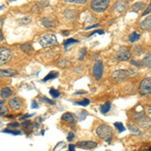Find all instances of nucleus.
Returning <instances> with one entry per match:
<instances>
[{
  "label": "nucleus",
  "instance_id": "nucleus-9",
  "mask_svg": "<svg viewBox=\"0 0 151 151\" xmlns=\"http://www.w3.org/2000/svg\"><path fill=\"white\" fill-rule=\"evenodd\" d=\"M41 23L42 25L45 26V28H50V29H52V28H55L58 25V21L53 16H45L41 19Z\"/></svg>",
  "mask_w": 151,
  "mask_h": 151
},
{
  "label": "nucleus",
  "instance_id": "nucleus-15",
  "mask_svg": "<svg viewBox=\"0 0 151 151\" xmlns=\"http://www.w3.org/2000/svg\"><path fill=\"white\" fill-rule=\"evenodd\" d=\"M65 17L67 19L68 21H74L76 17L78 15V12L75 10V9H72V8H69L65 11Z\"/></svg>",
  "mask_w": 151,
  "mask_h": 151
},
{
  "label": "nucleus",
  "instance_id": "nucleus-4",
  "mask_svg": "<svg viewBox=\"0 0 151 151\" xmlns=\"http://www.w3.org/2000/svg\"><path fill=\"white\" fill-rule=\"evenodd\" d=\"M115 58L118 60H122V62H126L129 60V58H131V52L129 50L128 47H121L118 50L115 52Z\"/></svg>",
  "mask_w": 151,
  "mask_h": 151
},
{
  "label": "nucleus",
  "instance_id": "nucleus-26",
  "mask_svg": "<svg viewBox=\"0 0 151 151\" xmlns=\"http://www.w3.org/2000/svg\"><path fill=\"white\" fill-rule=\"evenodd\" d=\"M133 50L136 55H141L144 52V48H143L142 45H135V47H133Z\"/></svg>",
  "mask_w": 151,
  "mask_h": 151
},
{
  "label": "nucleus",
  "instance_id": "nucleus-51",
  "mask_svg": "<svg viewBox=\"0 0 151 151\" xmlns=\"http://www.w3.org/2000/svg\"><path fill=\"white\" fill-rule=\"evenodd\" d=\"M77 94H86V92H77Z\"/></svg>",
  "mask_w": 151,
  "mask_h": 151
},
{
  "label": "nucleus",
  "instance_id": "nucleus-23",
  "mask_svg": "<svg viewBox=\"0 0 151 151\" xmlns=\"http://www.w3.org/2000/svg\"><path fill=\"white\" fill-rule=\"evenodd\" d=\"M58 75H60L58 74V72H50V74H47L45 78H43L42 81L47 82V81H50V80H53V79H55V78H58Z\"/></svg>",
  "mask_w": 151,
  "mask_h": 151
},
{
  "label": "nucleus",
  "instance_id": "nucleus-19",
  "mask_svg": "<svg viewBox=\"0 0 151 151\" xmlns=\"http://www.w3.org/2000/svg\"><path fill=\"white\" fill-rule=\"evenodd\" d=\"M146 2L144 1H138V2H136V3H134L133 5H132V8L134 9V11H141V10H143V9L146 7Z\"/></svg>",
  "mask_w": 151,
  "mask_h": 151
},
{
  "label": "nucleus",
  "instance_id": "nucleus-40",
  "mask_svg": "<svg viewBox=\"0 0 151 151\" xmlns=\"http://www.w3.org/2000/svg\"><path fill=\"white\" fill-rule=\"evenodd\" d=\"M37 5L38 6H48L50 5V2L48 1H40V2H37Z\"/></svg>",
  "mask_w": 151,
  "mask_h": 151
},
{
  "label": "nucleus",
  "instance_id": "nucleus-50",
  "mask_svg": "<svg viewBox=\"0 0 151 151\" xmlns=\"http://www.w3.org/2000/svg\"><path fill=\"white\" fill-rule=\"evenodd\" d=\"M148 110H149L150 114H151V103H150V105H149V107H148Z\"/></svg>",
  "mask_w": 151,
  "mask_h": 151
},
{
  "label": "nucleus",
  "instance_id": "nucleus-10",
  "mask_svg": "<svg viewBox=\"0 0 151 151\" xmlns=\"http://www.w3.org/2000/svg\"><path fill=\"white\" fill-rule=\"evenodd\" d=\"M134 119H135L136 122H138V124H139L142 128H147L148 126H149L150 120L145 114H143V113L137 114V115L134 116Z\"/></svg>",
  "mask_w": 151,
  "mask_h": 151
},
{
  "label": "nucleus",
  "instance_id": "nucleus-28",
  "mask_svg": "<svg viewBox=\"0 0 151 151\" xmlns=\"http://www.w3.org/2000/svg\"><path fill=\"white\" fill-rule=\"evenodd\" d=\"M3 133H8V134H12V135H21V131H18V130H10V129H4L2 130Z\"/></svg>",
  "mask_w": 151,
  "mask_h": 151
},
{
  "label": "nucleus",
  "instance_id": "nucleus-35",
  "mask_svg": "<svg viewBox=\"0 0 151 151\" xmlns=\"http://www.w3.org/2000/svg\"><path fill=\"white\" fill-rule=\"evenodd\" d=\"M86 53H87V48H86V47L82 48V50H81V52H80V55H79V60H84V58H85V55H86Z\"/></svg>",
  "mask_w": 151,
  "mask_h": 151
},
{
  "label": "nucleus",
  "instance_id": "nucleus-24",
  "mask_svg": "<svg viewBox=\"0 0 151 151\" xmlns=\"http://www.w3.org/2000/svg\"><path fill=\"white\" fill-rule=\"evenodd\" d=\"M110 109H111V103L108 101V102H106L104 105H102L101 108H100V111H101L102 114H106L110 111Z\"/></svg>",
  "mask_w": 151,
  "mask_h": 151
},
{
  "label": "nucleus",
  "instance_id": "nucleus-27",
  "mask_svg": "<svg viewBox=\"0 0 151 151\" xmlns=\"http://www.w3.org/2000/svg\"><path fill=\"white\" fill-rule=\"evenodd\" d=\"M77 42H78V40H75V38H69V40H67L64 42V47H65V50H68V47H69V45H74V43H77Z\"/></svg>",
  "mask_w": 151,
  "mask_h": 151
},
{
  "label": "nucleus",
  "instance_id": "nucleus-45",
  "mask_svg": "<svg viewBox=\"0 0 151 151\" xmlns=\"http://www.w3.org/2000/svg\"><path fill=\"white\" fill-rule=\"evenodd\" d=\"M97 33H98V35H103L104 30H102V29H100V30H96V31H94V32L92 33V35H90V36H92V35H97Z\"/></svg>",
  "mask_w": 151,
  "mask_h": 151
},
{
  "label": "nucleus",
  "instance_id": "nucleus-37",
  "mask_svg": "<svg viewBox=\"0 0 151 151\" xmlns=\"http://www.w3.org/2000/svg\"><path fill=\"white\" fill-rule=\"evenodd\" d=\"M67 139H68V141L69 142H72L73 140L75 139V134H74V132H69V134H68V137H67Z\"/></svg>",
  "mask_w": 151,
  "mask_h": 151
},
{
  "label": "nucleus",
  "instance_id": "nucleus-18",
  "mask_svg": "<svg viewBox=\"0 0 151 151\" xmlns=\"http://www.w3.org/2000/svg\"><path fill=\"white\" fill-rule=\"evenodd\" d=\"M12 95V90L9 87H5V88H2L0 90V96L3 100H5L7 98H9Z\"/></svg>",
  "mask_w": 151,
  "mask_h": 151
},
{
  "label": "nucleus",
  "instance_id": "nucleus-52",
  "mask_svg": "<svg viewBox=\"0 0 151 151\" xmlns=\"http://www.w3.org/2000/svg\"><path fill=\"white\" fill-rule=\"evenodd\" d=\"M0 105H4V101L2 100V101H0Z\"/></svg>",
  "mask_w": 151,
  "mask_h": 151
},
{
  "label": "nucleus",
  "instance_id": "nucleus-5",
  "mask_svg": "<svg viewBox=\"0 0 151 151\" xmlns=\"http://www.w3.org/2000/svg\"><path fill=\"white\" fill-rule=\"evenodd\" d=\"M130 70H117L112 73V79L116 82H121L130 77Z\"/></svg>",
  "mask_w": 151,
  "mask_h": 151
},
{
  "label": "nucleus",
  "instance_id": "nucleus-49",
  "mask_svg": "<svg viewBox=\"0 0 151 151\" xmlns=\"http://www.w3.org/2000/svg\"><path fill=\"white\" fill-rule=\"evenodd\" d=\"M63 35H69L70 31L69 30H64V31H63Z\"/></svg>",
  "mask_w": 151,
  "mask_h": 151
},
{
  "label": "nucleus",
  "instance_id": "nucleus-42",
  "mask_svg": "<svg viewBox=\"0 0 151 151\" xmlns=\"http://www.w3.org/2000/svg\"><path fill=\"white\" fill-rule=\"evenodd\" d=\"M132 65H137V67H140V65H142V60H132Z\"/></svg>",
  "mask_w": 151,
  "mask_h": 151
},
{
  "label": "nucleus",
  "instance_id": "nucleus-1",
  "mask_svg": "<svg viewBox=\"0 0 151 151\" xmlns=\"http://www.w3.org/2000/svg\"><path fill=\"white\" fill-rule=\"evenodd\" d=\"M96 133L101 139L107 140V142L110 143L112 136H113V129H112L109 125L106 124H102L97 127L96 129Z\"/></svg>",
  "mask_w": 151,
  "mask_h": 151
},
{
  "label": "nucleus",
  "instance_id": "nucleus-25",
  "mask_svg": "<svg viewBox=\"0 0 151 151\" xmlns=\"http://www.w3.org/2000/svg\"><path fill=\"white\" fill-rule=\"evenodd\" d=\"M140 40V35L137 32H132L129 36V40H130V42H136V41H138Z\"/></svg>",
  "mask_w": 151,
  "mask_h": 151
},
{
  "label": "nucleus",
  "instance_id": "nucleus-7",
  "mask_svg": "<svg viewBox=\"0 0 151 151\" xmlns=\"http://www.w3.org/2000/svg\"><path fill=\"white\" fill-rule=\"evenodd\" d=\"M12 55H13V52L11 50L3 47H0V65L8 63L11 60Z\"/></svg>",
  "mask_w": 151,
  "mask_h": 151
},
{
  "label": "nucleus",
  "instance_id": "nucleus-14",
  "mask_svg": "<svg viewBox=\"0 0 151 151\" xmlns=\"http://www.w3.org/2000/svg\"><path fill=\"white\" fill-rule=\"evenodd\" d=\"M18 74L16 70L13 69H3L0 70V78H11Z\"/></svg>",
  "mask_w": 151,
  "mask_h": 151
},
{
  "label": "nucleus",
  "instance_id": "nucleus-47",
  "mask_svg": "<svg viewBox=\"0 0 151 151\" xmlns=\"http://www.w3.org/2000/svg\"><path fill=\"white\" fill-rule=\"evenodd\" d=\"M4 40V35H3V32H2V29L0 28V43Z\"/></svg>",
  "mask_w": 151,
  "mask_h": 151
},
{
  "label": "nucleus",
  "instance_id": "nucleus-21",
  "mask_svg": "<svg viewBox=\"0 0 151 151\" xmlns=\"http://www.w3.org/2000/svg\"><path fill=\"white\" fill-rule=\"evenodd\" d=\"M20 50H22L23 52L25 53H29L32 50V45H31V42H25V43H22V45H20Z\"/></svg>",
  "mask_w": 151,
  "mask_h": 151
},
{
  "label": "nucleus",
  "instance_id": "nucleus-16",
  "mask_svg": "<svg viewBox=\"0 0 151 151\" xmlns=\"http://www.w3.org/2000/svg\"><path fill=\"white\" fill-rule=\"evenodd\" d=\"M140 28L143 29V30L151 31V16H149V17H147V18H145L144 20L141 21Z\"/></svg>",
  "mask_w": 151,
  "mask_h": 151
},
{
  "label": "nucleus",
  "instance_id": "nucleus-33",
  "mask_svg": "<svg viewBox=\"0 0 151 151\" xmlns=\"http://www.w3.org/2000/svg\"><path fill=\"white\" fill-rule=\"evenodd\" d=\"M67 2L73 4H86L87 0H67Z\"/></svg>",
  "mask_w": 151,
  "mask_h": 151
},
{
  "label": "nucleus",
  "instance_id": "nucleus-8",
  "mask_svg": "<svg viewBox=\"0 0 151 151\" xmlns=\"http://www.w3.org/2000/svg\"><path fill=\"white\" fill-rule=\"evenodd\" d=\"M104 73V64L102 60H98V62L95 63L94 67H93V75L94 78L96 80H101L102 76Z\"/></svg>",
  "mask_w": 151,
  "mask_h": 151
},
{
  "label": "nucleus",
  "instance_id": "nucleus-13",
  "mask_svg": "<svg viewBox=\"0 0 151 151\" xmlns=\"http://www.w3.org/2000/svg\"><path fill=\"white\" fill-rule=\"evenodd\" d=\"M128 7V3L126 1H117L114 5V10L117 14H122L126 11Z\"/></svg>",
  "mask_w": 151,
  "mask_h": 151
},
{
  "label": "nucleus",
  "instance_id": "nucleus-6",
  "mask_svg": "<svg viewBox=\"0 0 151 151\" xmlns=\"http://www.w3.org/2000/svg\"><path fill=\"white\" fill-rule=\"evenodd\" d=\"M139 92L141 95H151V77L142 80V82L140 83Z\"/></svg>",
  "mask_w": 151,
  "mask_h": 151
},
{
  "label": "nucleus",
  "instance_id": "nucleus-34",
  "mask_svg": "<svg viewBox=\"0 0 151 151\" xmlns=\"http://www.w3.org/2000/svg\"><path fill=\"white\" fill-rule=\"evenodd\" d=\"M88 116V114H87V112L86 111H82V112H80L79 113V115H78V118H79V120H85V118Z\"/></svg>",
  "mask_w": 151,
  "mask_h": 151
},
{
  "label": "nucleus",
  "instance_id": "nucleus-41",
  "mask_svg": "<svg viewBox=\"0 0 151 151\" xmlns=\"http://www.w3.org/2000/svg\"><path fill=\"white\" fill-rule=\"evenodd\" d=\"M18 126H19V123H17V122H13V123H9L8 124L9 128H15L16 129V127H18Z\"/></svg>",
  "mask_w": 151,
  "mask_h": 151
},
{
  "label": "nucleus",
  "instance_id": "nucleus-20",
  "mask_svg": "<svg viewBox=\"0 0 151 151\" xmlns=\"http://www.w3.org/2000/svg\"><path fill=\"white\" fill-rule=\"evenodd\" d=\"M21 127L23 128L24 131L26 132H32L33 130V123H31L30 121H24V122L21 124Z\"/></svg>",
  "mask_w": 151,
  "mask_h": 151
},
{
  "label": "nucleus",
  "instance_id": "nucleus-32",
  "mask_svg": "<svg viewBox=\"0 0 151 151\" xmlns=\"http://www.w3.org/2000/svg\"><path fill=\"white\" fill-rule=\"evenodd\" d=\"M76 105H80V106H88V105L90 104V100L89 99H84L83 101H77L75 102Z\"/></svg>",
  "mask_w": 151,
  "mask_h": 151
},
{
  "label": "nucleus",
  "instance_id": "nucleus-43",
  "mask_svg": "<svg viewBox=\"0 0 151 151\" xmlns=\"http://www.w3.org/2000/svg\"><path fill=\"white\" fill-rule=\"evenodd\" d=\"M31 108H33V109H37L38 108V104H37V102H36L35 100H33V101L31 102Z\"/></svg>",
  "mask_w": 151,
  "mask_h": 151
},
{
  "label": "nucleus",
  "instance_id": "nucleus-39",
  "mask_svg": "<svg viewBox=\"0 0 151 151\" xmlns=\"http://www.w3.org/2000/svg\"><path fill=\"white\" fill-rule=\"evenodd\" d=\"M129 129H131V131L134 133H137V134H140V131L138 130V128L134 125H129Z\"/></svg>",
  "mask_w": 151,
  "mask_h": 151
},
{
  "label": "nucleus",
  "instance_id": "nucleus-29",
  "mask_svg": "<svg viewBox=\"0 0 151 151\" xmlns=\"http://www.w3.org/2000/svg\"><path fill=\"white\" fill-rule=\"evenodd\" d=\"M50 96H52L53 99L58 98V97H60V91H58V90H55V89H50Z\"/></svg>",
  "mask_w": 151,
  "mask_h": 151
},
{
  "label": "nucleus",
  "instance_id": "nucleus-12",
  "mask_svg": "<svg viewBox=\"0 0 151 151\" xmlns=\"http://www.w3.org/2000/svg\"><path fill=\"white\" fill-rule=\"evenodd\" d=\"M97 146H98V143L95 142V141H79L76 144V147H80L82 149H87V150L94 149Z\"/></svg>",
  "mask_w": 151,
  "mask_h": 151
},
{
  "label": "nucleus",
  "instance_id": "nucleus-36",
  "mask_svg": "<svg viewBox=\"0 0 151 151\" xmlns=\"http://www.w3.org/2000/svg\"><path fill=\"white\" fill-rule=\"evenodd\" d=\"M40 100L42 102H45V103H47V104H50V105H55V101H53V100H50V99L45 98V97H40Z\"/></svg>",
  "mask_w": 151,
  "mask_h": 151
},
{
  "label": "nucleus",
  "instance_id": "nucleus-30",
  "mask_svg": "<svg viewBox=\"0 0 151 151\" xmlns=\"http://www.w3.org/2000/svg\"><path fill=\"white\" fill-rule=\"evenodd\" d=\"M8 114V108L5 105H0V116H5Z\"/></svg>",
  "mask_w": 151,
  "mask_h": 151
},
{
  "label": "nucleus",
  "instance_id": "nucleus-3",
  "mask_svg": "<svg viewBox=\"0 0 151 151\" xmlns=\"http://www.w3.org/2000/svg\"><path fill=\"white\" fill-rule=\"evenodd\" d=\"M110 5L109 0H94L91 2V9L97 13H102Z\"/></svg>",
  "mask_w": 151,
  "mask_h": 151
},
{
  "label": "nucleus",
  "instance_id": "nucleus-48",
  "mask_svg": "<svg viewBox=\"0 0 151 151\" xmlns=\"http://www.w3.org/2000/svg\"><path fill=\"white\" fill-rule=\"evenodd\" d=\"M75 149H76V145H73V144L69 145V151H75Z\"/></svg>",
  "mask_w": 151,
  "mask_h": 151
},
{
  "label": "nucleus",
  "instance_id": "nucleus-46",
  "mask_svg": "<svg viewBox=\"0 0 151 151\" xmlns=\"http://www.w3.org/2000/svg\"><path fill=\"white\" fill-rule=\"evenodd\" d=\"M99 25H100V24H99V23H97V24H94V25H91V26H87V27L85 28V29H86V30H89V29H92V28H95V27H98Z\"/></svg>",
  "mask_w": 151,
  "mask_h": 151
},
{
  "label": "nucleus",
  "instance_id": "nucleus-31",
  "mask_svg": "<svg viewBox=\"0 0 151 151\" xmlns=\"http://www.w3.org/2000/svg\"><path fill=\"white\" fill-rule=\"evenodd\" d=\"M114 126L117 128V130H118L119 132H124V131H125V127H124V125L121 122L114 123Z\"/></svg>",
  "mask_w": 151,
  "mask_h": 151
},
{
  "label": "nucleus",
  "instance_id": "nucleus-2",
  "mask_svg": "<svg viewBox=\"0 0 151 151\" xmlns=\"http://www.w3.org/2000/svg\"><path fill=\"white\" fill-rule=\"evenodd\" d=\"M38 42L42 47H52V45H58V38L55 35H43L40 37Z\"/></svg>",
  "mask_w": 151,
  "mask_h": 151
},
{
  "label": "nucleus",
  "instance_id": "nucleus-11",
  "mask_svg": "<svg viewBox=\"0 0 151 151\" xmlns=\"http://www.w3.org/2000/svg\"><path fill=\"white\" fill-rule=\"evenodd\" d=\"M9 106L13 111H19L23 106V102L19 97H14V98H11L8 102Z\"/></svg>",
  "mask_w": 151,
  "mask_h": 151
},
{
  "label": "nucleus",
  "instance_id": "nucleus-38",
  "mask_svg": "<svg viewBox=\"0 0 151 151\" xmlns=\"http://www.w3.org/2000/svg\"><path fill=\"white\" fill-rule=\"evenodd\" d=\"M149 13H151V2L149 3V5L147 6V8H146V10L143 12V14H142V16L144 17L145 15H147V14H149Z\"/></svg>",
  "mask_w": 151,
  "mask_h": 151
},
{
  "label": "nucleus",
  "instance_id": "nucleus-17",
  "mask_svg": "<svg viewBox=\"0 0 151 151\" xmlns=\"http://www.w3.org/2000/svg\"><path fill=\"white\" fill-rule=\"evenodd\" d=\"M62 120L65 121V122H67V123H69V124H74L76 122L75 116L73 115L72 113H69V112H67V113L63 114Z\"/></svg>",
  "mask_w": 151,
  "mask_h": 151
},
{
  "label": "nucleus",
  "instance_id": "nucleus-22",
  "mask_svg": "<svg viewBox=\"0 0 151 151\" xmlns=\"http://www.w3.org/2000/svg\"><path fill=\"white\" fill-rule=\"evenodd\" d=\"M142 65H144V67H147V68H149V69H151V52L145 55V58L142 60Z\"/></svg>",
  "mask_w": 151,
  "mask_h": 151
},
{
  "label": "nucleus",
  "instance_id": "nucleus-44",
  "mask_svg": "<svg viewBox=\"0 0 151 151\" xmlns=\"http://www.w3.org/2000/svg\"><path fill=\"white\" fill-rule=\"evenodd\" d=\"M35 114H26V115H24L22 117H20V120H25V119L29 118V117H32Z\"/></svg>",
  "mask_w": 151,
  "mask_h": 151
}]
</instances>
